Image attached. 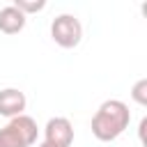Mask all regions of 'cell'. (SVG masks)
I'll return each mask as SVG.
<instances>
[{"instance_id": "obj_1", "label": "cell", "mask_w": 147, "mask_h": 147, "mask_svg": "<svg viewBox=\"0 0 147 147\" xmlns=\"http://www.w3.org/2000/svg\"><path fill=\"white\" fill-rule=\"evenodd\" d=\"M129 122H131L129 106L119 99H108L96 108L92 117V133L96 140L110 142V140H117L129 129Z\"/></svg>"}, {"instance_id": "obj_7", "label": "cell", "mask_w": 147, "mask_h": 147, "mask_svg": "<svg viewBox=\"0 0 147 147\" xmlns=\"http://www.w3.org/2000/svg\"><path fill=\"white\" fill-rule=\"evenodd\" d=\"M0 147H30L25 142V138L7 122L2 129H0Z\"/></svg>"}, {"instance_id": "obj_6", "label": "cell", "mask_w": 147, "mask_h": 147, "mask_svg": "<svg viewBox=\"0 0 147 147\" xmlns=\"http://www.w3.org/2000/svg\"><path fill=\"white\" fill-rule=\"evenodd\" d=\"M9 124L25 138L28 145H34L37 142V136H39V129H37V122L30 117V115H18V117H11Z\"/></svg>"}, {"instance_id": "obj_3", "label": "cell", "mask_w": 147, "mask_h": 147, "mask_svg": "<svg viewBox=\"0 0 147 147\" xmlns=\"http://www.w3.org/2000/svg\"><path fill=\"white\" fill-rule=\"evenodd\" d=\"M44 142L53 147H71L74 145V124L67 117H51L44 126Z\"/></svg>"}, {"instance_id": "obj_4", "label": "cell", "mask_w": 147, "mask_h": 147, "mask_svg": "<svg viewBox=\"0 0 147 147\" xmlns=\"http://www.w3.org/2000/svg\"><path fill=\"white\" fill-rule=\"evenodd\" d=\"M25 106H28V99L18 87L0 90V115L2 117L11 119V117H18V115H25Z\"/></svg>"}, {"instance_id": "obj_8", "label": "cell", "mask_w": 147, "mask_h": 147, "mask_svg": "<svg viewBox=\"0 0 147 147\" xmlns=\"http://www.w3.org/2000/svg\"><path fill=\"white\" fill-rule=\"evenodd\" d=\"M21 14H37V11H41L44 7H46V0H14L11 2Z\"/></svg>"}, {"instance_id": "obj_9", "label": "cell", "mask_w": 147, "mask_h": 147, "mask_svg": "<svg viewBox=\"0 0 147 147\" xmlns=\"http://www.w3.org/2000/svg\"><path fill=\"white\" fill-rule=\"evenodd\" d=\"M131 96H133V101H136L138 106H147V78H140V80L133 85Z\"/></svg>"}, {"instance_id": "obj_5", "label": "cell", "mask_w": 147, "mask_h": 147, "mask_svg": "<svg viewBox=\"0 0 147 147\" xmlns=\"http://www.w3.org/2000/svg\"><path fill=\"white\" fill-rule=\"evenodd\" d=\"M28 23V16L21 14L14 5H7L0 9V32L5 34H18Z\"/></svg>"}, {"instance_id": "obj_10", "label": "cell", "mask_w": 147, "mask_h": 147, "mask_svg": "<svg viewBox=\"0 0 147 147\" xmlns=\"http://www.w3.org/2000/svg\"><path fill=\"white\" fill-rule=\"evenodd\" d=\"M39 147H53V145H48V142H41V145H39Z\"/></svg>"}, {"instance_id": "obj_2", "label": "cell", "mask_w": 147, "mask_h": 147, "mask_svg": "<svg viewBox=\"0 0 147 147\" xmlns=\"http://www.w3.org/2000/svg\"><path fill=\"white\" fill-rule=\"evenodd\" d=\"M51 39L60 48H76L83 39V25L74 14H60L51 23Z\"/></svg>"}]
</instances>
